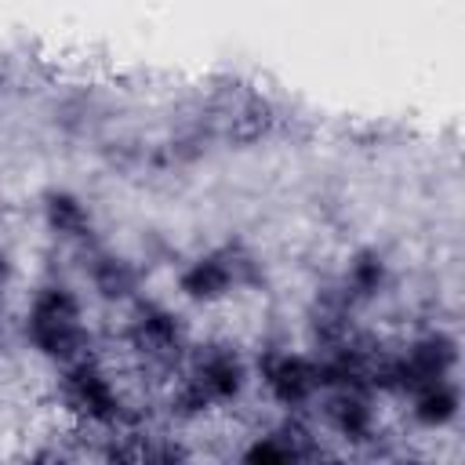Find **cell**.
Listing matches in <instances>:
<instances>
[{"instance_id":"1","label":"cell","mask_w":465,"mask_h":465,"mask_svg":"<svg viewBox=\"0 0 465 465\" xmlns=\"http://www.w3.org/2000/svg\"><path fill=\"white\" fill-rule=\"evenodd\" d=\"M254 276V262L251 254H243L240 247H225L218 254L200 258L193 269L182 272V291L193 298H218L229 291V283L251 280Z\"/></svg>"},{"instance_id":"10","label":"cell","mask_w":465,"mask_h":465,"mask_svg":"<svg viewBox=\"0 0 465 465\" xmlns=\"http://www.w3.org/2000/svg\"><path fill=\"white\" fill-rule=\"evenodd\" d=\"M47 222L65 236H87L91 232L84 203L76 196H69V193H51L47 196Z\"/></svg>"},{"instance_id":"6","label":"cell","mask_w":465,"mask_h":465,"mask_svg":"<svg viewBox=\"0 0 465 465\" xmlns=\"http://www.w3.org/2000/svg\"><path fill=\"white\" fill-rule=\"evenodd\" d=\"M29 338L36 341V349H44L47 356L69 360L84 349L87 334L76 320H51V316H29Z\"/></svg>"},{"instance_id":"9","label":"cell","mask_w":465,"mask_h":465,"mask_svg":"<svg viewBox=\"0 0 465 465\" xmlns=\"http://www.w3.org/2000/svg\"><path fill=\"white\" fill-rule=\"evenodd\" d=\"M381 280H385V262H381L374 251H360V254L352 258V265H349L341 287L349 291L352 302H360V298H371V294L381 287Z\"/></svg>"},{"instance_id":"14","label":"cell","mask_w":465,"mask_h":465,"mask_svg":"<svg viewBox=\"0 0 465 465\" xmlns=\"http://www.w3.org/2000/svg\"><path fill=\"white\" fill-rule=\"evenodd\" d=\"M243 458H247V461H291V458H294V450L287 447V440H280V436L272 432L269 440L254 443V447H251Z\"/></svg>"},{"instance_id":"11","label":"cell","mask_w":465,"mask_h":465,"mask_svg":"<svg viewBox=\"0 0 465 465\" xmlns=\"http://www.w3.org/2000/svg\"><path fill=\"white\" fill-rule=\"evenodd\" d=\"M414 414H418V421H425V425H443V421H450V418L458 414V392H454V385L436 381V385L421 389V400H418Z\"/></svg>"},{"instance_id":"2","label":"cell","mask_w":465,"mask_h":465,"mask_svg":"<svg viewBox=\"0 0 465 465\" xmlns=\"http://www.w3.org/2000/svg\"><path fill=\"white\" fill-rule=\"evenodd\" d=\"M62 389H65V396H69V403H73L76 411H84L87 418H94V421H102V425H113V421L124 418L120 396L109 389V381L98 374V367H94L91 360L73 363V367L65 371V378H62Z\"/></svg>"},{"instance_id":"13","label":"cell","mask_w":465,"mask_h":465,"mask_svg":"<svg viewBox=\"0 0 465 465\" xmlns=\"http://www.w3.org/2000/svg\"><path fill=\"white\" fill-rule=\"evenodd\" d=\"M207 403H211V392L193 378V381H185L182 389H178V396H174V411L178 414H185V418H193V414H200V411H207Z\"/></svg>"},{"instance_id":"4","label":"cell","mask_w":465,"mask_h":465,"mask_svg":"<svg viewBox=\"0 0 465 465\" xmlns=\"http://www.w3.org/2000/svg\"><path fill=\"white\" fill-rule=\"evenodd\" d=\"M131 338L142 352L153 356H171L182 345V323L160 305H138V320L131 327Z\"/></svg>"},{"instance_id":"3","label":"cell","mask_w":465,"mask_h":465,"mask_svg":"<svg viewBox=\"0 0 465 465\" xmlns=\"http://www.w3.org/2000/svg\"><path fill=\"white\" fill-rule=\"evenodd\" d=\"M262 378L272 389V396L283 407H298L305 403L320 381H316V363L305 356H283V352H265L262 356Z\"/></svg>"},{"instance_id":"5","label":"cell","mask_w":465,"mask_h":465,"mask_svg":"<svg viewBox=\"0 0 465 465\" xmlns=\"http://www.w3.org/2000/svg\"><path fill=\"white\" fill-rule=\"evenodd\" d=\"M196 381L211 392V400H232L243 385V367H240L236 352H229L222 345H207L196 356Z\"/></svg>"},{"instance_id":"8","label":"cell","mask_w":465,"mask_h":465,"mask_svg":"<svg viewBox=\"0 0 465 465\" xmlns=\"http://www.w3.org/2000/svg\"><path fill=\"white\" fill-rule=\"evenodd\" d=\"M91 280H94V287H98L105 298H124V294H131V291H134L138 272H134L124 258L94 254V258H91Z\"/></svg>"},{"instance_id":"7","label":"cell","mask_w":465,"mask_h":465,"mask_svg":"<svg viewBox=\"0 0 465 465\" xmlns=\"http://www.w3.org/2000/svg\"><path fill=\"white\" fill-rule=\"evenodd\" d=\"M327 421L349 436V440H367L371 436V407L360 392H338L331 403H327Z\"/></svg>"},{"instance_id":"12","label":"cell","mask_w":465,"mask_h":465,"mask_svg":"<svg viewBox=\"0 0 465 465\" xmlns=\"http://www.w3.org/2000/svg\"><path fill=\"white\" fill-rule=\"evenodd\" d=\"M33 316L76 320V316H80V305H76V298H73L65 287H47V291L36 294V302H33Z\"/></svg>"}]
</instances>
